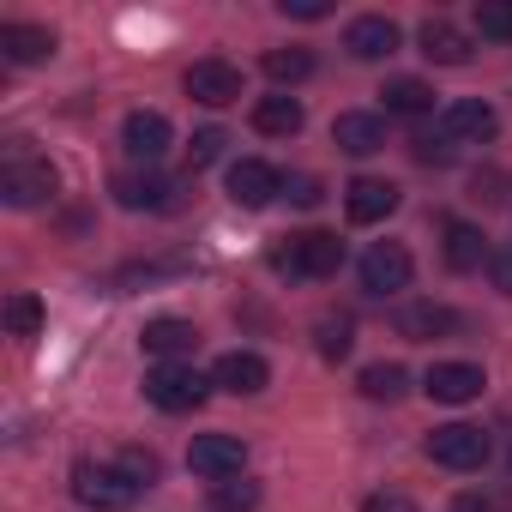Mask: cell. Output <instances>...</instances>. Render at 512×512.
Returning a JSON list of instances; mask_svg holds the SVG:
<instances>
[{
    "instance_id": "obj_1",
    "label": "cell",
    "mask_w": 512,
    "mask_h": 512,
    "mask_svg": "<svg viewBox=\"0 0 512 512\" xmlns=\"http://www.w3.org/2000/svg\"><path fill=\"white\" fill-rule=\"evenodd\" d=\"M272 266L290 278H332L344 266V241L332 229H302V235H290V247L272 253Z\"/></svg>"
},
{
    "instance_id": "obj_2",
    "label": "cell",
    "mask_w": 512,
    "mask_h": 512,
    "mask_svg": "<svg viewBox=\"0 0 512 512\" xmlns=\"http://www.w3.org/2000/svg\"><path fill=\"white\" fill-rule=\"evenodd\" d=\"M205 392H211V380H205L193 362H157V368L145 374V398H151L157 410H169V416L199 410V404H205Z\"/></svg>"
},
{
    "instance_id": "obj_3",
    "label": "cell",
    "mask_w": 512,
    "mask_h": 512,
    "mask_svg": "<svg viewBox=\"0 0 512 512\" xmlns=\"http://www.w3.org/2000/svg\"><path fill=\"white\" fill-rule=\"evenodd\" d=\"M0 199L19 205V211H31V205L55 199V169H49L43 157H31L25 145H13V151H7V163H0Z\"/></svg>"
},
{
    "instance_id": "obj_4",
    "label": "cell",
    "mask_w": 512,
    "mask_h": 512,
    "mask_svg": "<svg viewBox=\"0 0 512 512\" xmlns=\"http://www.w3.org/2000/svg\"><path fill=\"white\" fill-rule=\"evenodd\" d=\"M73 500L97 506V512H121L127 500H139V482L121 464H79L73 470Z\"/></svg>"
},
{
    "instance_id": "obj_5",
    "label": "cell",
    "mask_w": 512,
    "mask_h": 512,
    "mask_svg": "<svg viewBox=\"0 0 512 512\" xmlns=\"http://www.w3.org/2000/svg\"><path fill=\"white\" fill-rule=\"evenodd\" d=\"M356 272H362V290H368V296H398V290H410L416 260H410L404 241H374V247L362 253Z\"/></svg>"
},
{
    "instance_id": "obj_6",
    "label": "cell",
    "mask_w": 512,
    "mask_h": 512,
    "mask_svg": "<svg viewBox=\"0 0 512 512\" xmlns=\"http://www.w3.org/2000/svg\"><path fill=\"white\" fill-rule=\"evenodd\" d=\"M428 458L440 470H482L488 464V434L470 428V422H446V428L428 434Z\"/></svg>"
},
{
    "instance_id": "obj_7",
    "label": "cell",
    "mask_w": 512,
    "mask_h": 512,
    "mask_svg": "<svg viewBox=\"0 0 512 512\" xmlns=\"http://www.w3.org/2000/svg\"><path fill=\"white\" fill-rule=\"evenodd\" d=\"M187 470L205 476V482H229V476L247 470V446H241L235 434H199V440L187 446Z\"/></svg>"
},
{
    "instance_id": "obj_8",
    "label": "cell",
    "mask_w": 512,
    "mask_h": 512,
    "mask_svg": "<svg viewBox=\"0 0 512 512\" xmlns=\"http://www.w3.org/2000/svg\"><path fill=\"white\" fill-rule=\"evenodd\" d=\"M109 193H115L127 211H169L175 193H181V181H169V175H157V169H127V175H115Z\"/></svg>"
},
{
    "instance_id": "obj_9",
    "label": "cell",
    "mask_w": 512,
    "mask_h": 512,
    "mask_svg": "<svg viewBox=\"0 0 512 512\" xmlns=\"http://www.w3.org/2000/svg\"><path fill=\"white\" fill-rule=\"evenodd\" d=\"M278 193H284V175H278L272 163H260V157H241V163H229V199H235V205L260 211V205H272Z\"/></svg>"
},
{
    "instance_id": "obj_10",
    "label": "cell",
    "mask_w": 512,
    "mask_h": 512,
    "mask_svg": "<svg viewBox=\"0 0 512 512\" xmlns=\"http://www.w3.org/2000/svg\"><path fill=\"white\" fill-rule=\"evenodd\" d=\"M181 85H187V97L205 103V109H229V103L241 97V73H235L229 61H193Z\"/></svg>"
},
{
    "instance_id": "obj_11",
    "label": "cell",
    "mask_w": 512,
    "mask_h": 512,
    "mask_svg": "<svg viewBox=\"0 0 512 512\" xmlns=\"http://www.w3.org/2000/svg\"><path fill=\"white\" fill-rule=\"evenodd\" d=\"M266 380H272V368H266V356H253V350H229V356H217V368H211V386H217V392H235V398L266 392Z\"/></svg>"
},
{
    "instance_id": "obj_12",
    "label": "cell",
    "mask_w": 512,
    "mask_h": 512,
    "mask_svg": "<svg viewBox=\"0 0 512 512\" xmlns=\"http://www.w3.org/2000/svg\"><path fill=\"white\" fill-rule=\"evenodd\" d=\"M121 145H127L133 163L151 169V163L169 151V115H157V109H133V115L121 121Z\"/></svg>"
},
{
    "instance_id": "obj_13",
    "label": "cell",
    "mask_w": 512,
    "mask_h": 512,
    "mask_svg": "<svg viewBox=\"0 0 512 512\" xmlns=\"http://www.w3.org/2000/svg\"><path fill=\"white\" fill-rule=\"evenodd\" d=\"M482 368L476 362H434L428 368V380H422V392L434 398V404H470V398H482Z\"/></svg>"
},
{
    "instance_id": "obj_14",
    "label": "cell",
    "mask_w": 512,
    "mask_h": 512,
    "mask_svg": "<svg viewBox=\"0 0 512 512\" xmlns=\"http://www.w3.org/2000/svg\"><path fill=\"white\" fill-rule=\"evenodd\" d=\"M344 211H350V223H386L398 211V187L380 181V175H356L344 187Z\"/></svg>"
},
{
    "instance_id": "obj_15",
    "label": "cell",
    "mask_w": 512,
    "mask_h": 512,
    "mask_svg": "<svg viewBox=\"0 0 512 512\" xmlns=\"http://www.w3.org/2000/svg\"><path fill=\"white\" fill-rule=\"evenodd\" d=\"M344 49H350L356 61H386V55H398V25H392L386 13H362V19H350Z\"/></svg>"
},
{
    "instance_id": "obj_16",
    "label": "cell",
    "mask_w": 512,
    "mask_h": 512,
    "mask_svg": "<svg viewBox=\"0 0 512 512\" xmlns=\"http://www.w3.org/2000/svg\"><path fill=\"white\" fill-rule=\"evenodd\" d=\"M494 109L488 103H476V97H458V103H446V115H440V133L452 139V145H482V139H494Z\"/></svg>"
},
{
    "instance_id": "obj_17",
    "label": "cell",
    "mask_w": 512,
    "mask_h": 512,
    "mask_svg": "<svg viewBox=\"0 0 512 512\" xmlns=\"http://www.w3.org/2000/svg\"><path fill=\"white\" fill-rule=\"evenodd\" d=\"M139 344H145V356H157V362H193L199 326H193V320H151V326L139 332Z\"/></svg>"
},
{
    "instance_id": "obj_18",
    "label": "cell",
    "mask_w": 512,
    "mask_h": 512,
    "mask_svg": "<svg viewBox=\"0 0 512 512\" xmlns=\"http://www.w3.org/2000/svg\"><path fill=\"white\" fill-rule=\"evenodd\" d=\"M332 139H338V151H350V157H374V151H386V115L350 109V115L332 121Z\"/></svg>"
},
{
    "instance_id": "obj_19",
    "label": "cell",
    "mask_w": 512,
    "mask_h": 512,
    "mask_svg": "<svg viewBox=\"0 0 512 512\" xmlns=\"http://www.w3.org/2000/svg\"><path fill=\"white\" fill-rule=\"evenodd\" d=\"M0 55L13 67H37L55 55V31L49 25H0Z\"/></svg>"
},
{
    "instance_id": "obj_20",
    "label": "cell",
    "mask_w": 512,
    "mask_h": 512,
    "mask_svg": "<svg viewBox=\"0 0 512 512\" xmlns=\"http://www.w3.org/2000/svg\"><path fill=\"white\" fill-rule=\"evenodd\" d=\"M416 43H422V55H428L434 67H464V61H470V37H464L458 25H446V19H428V25L416 31Z\"/></svg>"
},
{
    "instance_id": "obj_21",
    "label": "cell",
    "mask_w": 512,
    "mask_h": 512,
    "mask_svg": "<svg viewBox=\"0 0 512 512\" xmlns=\"http://www.w3.org/2000/svg\"><path fill=\"white\" fill-rule=\"evenodd\" d=\"M488 260H494V247H488V235L476 223H446V266L452 272H476Z\"/></svg>"
},
{
    "instance_id": "obj_22",
    "label": "cell",
    "mask_w": 512,
    "mask_h": 512,
    "mask_svg": "<svg viewBox=\"0 0 512 512\" xmlns=\"http://www.w3.org/2000/svg\"><path fill=\"white\" fill-rule=\"evenodd\" d=\"M398 332H404L410 344H434V338L452 332V308H440V302H410V308L398 314Z\"/></svg>"
},
{
    "instance_id": "obj_23",
    "label": "cell",
    "mask_w": 512,
    "mask_h": 512,
    "mask_svg": "<svg viewBox=\"0 0 512 512\" xmlns=\"http://www.w3.org/2000/svg\"><path fill=\"white\" fill-rule=\"evenodd\" d=\"M253 127H260L266 139H290V133H302V103L296 97H260L253 103Z\"/></svg>"
},
{
    "instance_id": "obj_24",
    "label": "cell",
    "mask_w": 512,
    "mask_h": 512,
    "mask_svg": "<svg viewBox=\"0 0 512 512\" xmlns=\"http://www.w3.org/2000/svg\"><path fill=\"white\" fill-rule=\"evenodd\" d=\"M386 115H428L434 109V91L422 79H386Z\"/></svg>"
},
{
    "instance_id": "obj_25",
    "label": "cell",
    "mask_w": 512,
    "mask_h": 512,
    "mask_svg": "<svg viewBox=\"0 0 512 512\" xmlns=\"http://www.w3.org/2000/svg\"><path fill=\"white\" fill-rule=\"evenodd\" d=\"M404 386H410V374H404L398 362H374V368H362V398H374V404L404 398Z\"/></svg>"
},
{
    "instance_id": "obj_26",
    "label": "cell",
    "mask_w": 512,
    "mask_h": 512,
    "mask_svg": "<svg viewBox=\"0 0 512 512\" xmlns=\"http://www.w3.org/2000/svg\"><path fill=\"white\" fill-rule=\"evenodd\" d=\"M260 67H266L272 85H302V79L314 73V55H308V49H272Z\"/></svg>"
},
{
    "instance_id": "obj_27",
    "label": "cell",
    "mask_w": 512,
    "mask_h": 512,
    "mask_svg": "<svg viewBox=\"0 0 512 512\" xmlns=\"http://www.w3.org/2000/svg\"><path fill=\"white\" fill-rule=\"evenodd\" d=\"M253 506H260V482H247V476L211 482V512H253Z\"/></svg>"
},
{
    "instance_id": "obj_28",
    "label": "cell",
    "mask_w": 512,
    "mask_h": 512,
    "mask_svg": "<svg viewBox=\"0 0 512 512\" xmlns=\"http://www.w3.org/2000/svg\"><path fill=\"white\" fill-rule=\"evenodd\" d=\"M350 344H356L350 314H326V320H320V356H326V362H344V356H350Z\"/></svg>"
},
{
    "instance_id": "obj_29",
    "label": "cell",
    "mask_w": 512,
    "mask_h": 512,
    "mask_svg": "<svg viewBox=\"0 0 512 512\" xmlns=\"http://www.w3.org/2000/svg\"><path fill=\"white\" fill-rule=\"evenodd\" d=\"M476 31L494 43H512V0H476Z\"/></svg>"
},
{
    "instance_id": "obj_30",
    "label": "cell",
    "mask_w": 512,
    "mask_h": 512,
    "mask_svg": "<svg viewBox=\"0 0 512 512\" xmlns=\"http://www.w3.org/2000/svg\"><path fill=\"white\" fill-rule=\"evenodd\" d=\"M37 326H43V302H37V296H13V302H7V332H13V338H31Z\"/></svg>"
},
{
    "instance_id": "obj_31",
    "label": "cell",
    "mask_w": 512,
    "mask_h": 512,
    "mask_svg": "<svg viewBox=\"0 0 512 512\" xmlns=\"http://www.w3.org/2000/svg\"><path fill=\"white\" fill-rule=\"evenodd\" d=\"M223 145H229V139H223L217 127H205V133H193V145H187V163H193V169H205V163H217V157H223Z\"/></svg>"
},
{
    "instance_id": "obj_32",
    "label": "cell",
    "mask_w": 512,
    "mask_h": 512,
    "mask_svg": "<svg viewBox=\"0 0 512 512\" xmlns=\"http://www.w3.org/2000/svg\"><path fill=\"white\" fill-rule=\"evenodd\" d=\"M410 145H416V163H452V157H458V145H452L446 133H416Z\"/></svg>"
},
{
    "instance_id": "obj_33",
    "label": "cell",
    "mask_w": 512,
    "mask_h": 512,
    "mask_svg": "<svg viewBox=\"0 0 512 512\" xmlns=\"http://www.w3.org/2000/svg\"><path fill=\"white\" fill-rule=\"evenodd\" d=\"M121 470H127L139 488H151V482H157V452H145V446H127V452H121Z\"/></svg>"
},
{
    "instance_id": "obj_34",
    "label": "cell",
    "mask_w": 512,
    "mask_h": 512,
    "mask_svg": "<svg viewBox=\"0 0 512 512\" xmlns=\"http://www.w3.org/2000/svg\"><path fill=\"white\" fill-rule=\"evenodd\" d=\"M362 512H416V500H410V494H398V488H380V494H368V500H362Z\"/></svg>"
},
{
    "instance_id": "obj_35",
    "label": "cell",
    "mask_w": 512,
    "mask_h": 512,
    "mask_svg": "<svg viewBox=\"0 0 512 512\" xmlns=\"http://www.w3.org/2000/svg\"><path fill=\"white\" fill-rule=\"evenodd\" d=\"M284 193H290L296 205H320V199H326V187H320L314 175H290V181H284Z\"/></svg>"
},
{
    "instance_id": "obj_36",
    "label": "cell",
    "mask_w": 512,
    "mask_h": 512,
    "mask_svg": "<svg viewBox=\"0 0 512 512\" xmlns=\"http://www.w3.org/2000/svg\"><path fill=\"white\" fill-rule=\"evenodd\" d=\"M452 512H506V500H500V494L470 488V494H458V500H452Z\"/></svg>"
},
{
    "instance_id": "obj_37",
    "label": "cell",
    "mask_w": 512,
    "mask_h": 512,
    "mask_svg": "<svg viewBox=\"0 0 512 512\" xmlns=\"http://www.w3.org/2000/svg\"><path fill=\"white\" fill-rule=\"evenodd\" d=\"M488 278H494V290H500V296H512V247H494Z\"/></svg>"
},
{
    "instance_id": "obj_38",
    "label": "cell",
    "mask_w": 512,
    "mask_h": 512,
    "mask_svg": "<svg viewBox=\"0 0 512 512\" xmlns=\"http://www.w3.org/2000/svg\"><path fill=\"white\" fill-rule=\"evenodd\" d=\"M332 0H284V19H326Z\"/></svg>"
}]
</instances>
